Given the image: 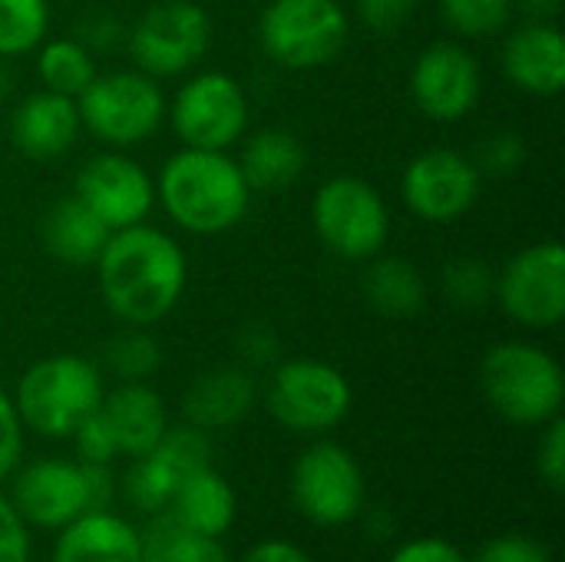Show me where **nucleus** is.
<instances>
[{"mask_svg":"<svg viewBox=\"0 0 565 562\" xmlns=\"http://www.w3.org/2000/svg\"><path fill=\"white\" fill-rule=\"evenodd\" d=\"M93 268L106 311L119 325L136 328L166 321L182 301L189 282L182 245L149 222L113 232Z\"/></svg>","mask_w":565,"mask_h":562,"instance_id":"nucleus-1","label":"nucleus"},{"mask_svg":"<svg viewBox=\"0 0 565 562\" xmlns=\"http://www.w3.org/2000/svg\"><path fill=\"white\" fill-rule=\"evenodd\" d=\"M252 189L225 149H189L172 152L156 176V202L189 235H225L252 205Z\"/></svg>","mask_w":565,"mask_h":562,"instance_id":"nucleus-2","label":"nucleus"},{"mask_svg":"<svg viewBox=\"0 0 565 562\" xmlns=\"http://www.w3.org/2000/svg\"><path fill=\"white\" fill-rule=\"evenodd\" d=\"M103 371L79 354H50L33 361L13 391L23 431L46 441H70L73 431L103 404Z\"/></svg>","mask_w":565,"mask_h":562,"instance_id":"nucleus-3","label":"nucleus"},{"mask_svg":"<svg viewBox=\"0 0 565 562\" xmlns=\"http://www.w3.org/2000/svg\"><path fill=\"white\" fill-rule=\"evenodd\" d=\"M480 388L487 404L516 427H546L563 414V368L533 341L493 344L480 361Z\"/></svg>","mask_w":565,"mask_h":562,"instance_id":"nucleus-4","label":"nucleus"},{"mask_svg":"<svg viewBox=\"0 0 565 562\" xmlns=\"http://www.w3.org/2000/svg\"><path fill=\"white\" fill-rule=\"evenodd\" d=\"M83 129L106 149H132L152 139L166 123V89L142 70L96 73L76 96Z\"/></svg>","mask_w":565,"mask_h":562,"instance_id":"nucleus-5","label":"nucleus"},{"mask_svg":"<svg viewBox=\"0 0 565 562\" xmlns=\"http://www.w3.org/2000/svg\"><path fill=\"white\" fill-rule=\"evenodd\" d=\"M351 36L341 0H268L258 17L262 53L281 70H321L334 63Z\"/></svg>","mask_w":565,"mask_h":562,"instance_id":"nucleus-6","label":"nucleus"},{"mask_svg":"<svg viewBox=\"0 0 565 562\" xmlns=\"http://www.w3.org/2000/svg\"><path fill=\"white\" fill-rule=\"evenodd\" d=\"M311 229L341 262H371L391 238V209L361 176H331L311 199Z\"/></svg>","mask_w":565,"mask_h":562,"instance_id":"nucleus-7","label":"nucleus"},{"mask_svg":"<svg viewBox=\"0 0 565 562\" xmlns=\"http://www.w3.org/2000/svg\"><path fill=\"white\" fill-rule=\"evenodd\" d=\"M212 46V17L195 0H156L132 26H126V50L136 70L152 79L189 76Z\"/></svg>","mask_w":565,"mask_h":562,"instance_id":"nucleus-8","label":"nucleus"},{"mask_svg":"<svg viewBox=\"0 0 565 562\" xmlns=\"http://www.w3.org/2000/svg\"><path fill=\"white\" fill-rule=\"evenodd\" d=\"M351 384L348 378L318 358H291L278 361L268 371L265 404L268 414L291 434H328L351 411Z\"/></svg>","mask_w":565,"mask_h":562,"instance_id":"nucleus-9","label":"nucleus"},{"mask_svg":"<svg viewBox=\"0 0 565 562\" xmlns=\"http://www.w3.org/2000/svg\"><path fill=\"white\" fill-rule=\"evenodd\" d=\"M166 119L182 146L189 149H232L245 139L252 106L245 86L222 70L189 73L175 89Z\"/></svg>","mask_w":565,"mask_h":562,"instance_id":"nucleus-10","label":"nucleus"},{"mask_svg":"<svg viewBox=\"0 0 565 562\" xmlns=\"http://www.w3.org/2000/svg\"><path fill=\"white\" fill-rule=\"evenodd\" d=\"M493 301L533 331H550L565 318V248L556 238L520 248L500 272Z\"/></svg>","mask_w":565,"mask_h":562,"instance_id":"nucleus-11","label":"nucleus"},{"mask_svg":"<svg viewBox=\"0 0 565 562\" xmlns=\"http://www.w3.org/2000/svg\"><path fill=\"white\" fill-rule=\"evenodd\" d=\"M291 500L315 527H348L364 507L361 464L341 444H311L291 467Z\"/></svg>","mask_w":565,"mask_h":562,"instance_id":"nucleus-12","label":"nucleus"},{"mask_svg":"<svg viewBox=\"0 0 565 562\" xmlns=\"http://www.w3.org/2000/svg\"><path fill=\"white\" fill-rule=\"evenodd\" d=\"M483 192V172L473 156L437 146L414 156L401 176L404 205L427 225H454L460 222Z\"/></svg>","mask_w":565,"mask_h":562,"instance_id":"nucleus-13","label":"nucleus"},{"mask_svg":"<svg viewBox=\"0 0 565 562\" xmlns=\"http://www.w3.org/2000/svg\"><path fill=\"white\" fill-rule=\"evenodd\" d=\"M73 195L96 212L109 232H119L149 219L156 209V179L126 149H103L76 169Z\"/></svg>","mask_w":565,"mask_h":562,"instance_id":"nucleus-14","label":"nucleus"},{"mask_svg":"<svg viewBox=\"0 0 565 562\" xmlns=\"http://www.w3.org/2000/svg\"><path fill=\"white\" fill-rule=\"evenodd\" d=\"M411 99L434 123L467 119L483 96L480 60L457 40H437L424 46L411 66Z\"/></svg>","mask_w":565,"mask_h":562,"instance_id":"nucleus-15","label":"nucleus"},{"mask_svg":"<svg viewBox=\"0 0 565 562\" xmlns=\"http://www.w3.org/2000/svg\"><path fill=\"white\" fill-rule=\"evenodd\" d=\"M10 503L26 527L60 530L89 510L86 470L79 460L63 457H40L26 467H17Z\"/></svg>","mask_w":565,"mask_h":562,"instance_id":"nucleus-16","label":"nucleus"},{"mask_svg":"<svg viewBox=\"0 0 565 562\" xmlns=\"http://www.w3.org/2000/svg\"><path fill=\"white\" fill-rule=\"evenodd\" d=\"M7 132L10 146L30 162L63 159L83 132L76 99L40 86L13 106Z\"/></svg>","mask_w":565,"mask_h":562,"instance_id":"nucleus-17","label":"nucleus"},{"mask_svg":"<svg viewBox=\"0 0 565 562\" xmlns=\"http://www.w3.org/2000/svg\"><path fill=\"white\" fill-rule=\"evenodd\" d=\"M503 76L526 96H559L565 89V36L559 23L526 20L513 26L500 50Z\"/></svg>","mask_w":565,"mask_h":562,"instance_id":"nucleus-18","label":"nucleus"},{"mask_svg":"<svg viewBox=\"0 0 565 562\" xmlns=\"http://www.w3.org/2000/svg\"><path fill=\"white\" fill-rule=\"evenodd\" d=\"M258 401V381L255 371L242 364H218L202 371L182 394V414L185 424L212 434L228 431L242 424Z\"/></svg>","mask_w":565,"mask_h":562,"instance_id":"nucleus-19","label":"nucleus"},{"mask_svg":"<svg viewBox=\"0 0 565 562\" xmlns=\"http://www.w3.org/2000/svg\"><path fill=\"white\" fill-rule=\"evenodd\" d=\"M99 417L106 421L119 457H146L169 431L166 404L149 381H122L106 391Z\"/></svg>","mask_w":565,"mask_h":562,"instance_id":"nucleus-20","label":"nucleus"},{"mask_svg":"<svg viewBox=\"0 0 565 562\" xmlns=\"http://www.w3.org/2000/svg\"><path fill=\"white\" fill-rule=\"evenodd\" d=\"M53 562H142V533L109 510H86L60 527Z\"/></svg>","mask_w":565,"mask_h":562,"instance_id":"nucleus-21","label":"nucleus"},{"mask_svg":"<svg viewBox=\"0 0 565 562\" xmlns=\"http://www.w3.org/2000/svg\"><path fill=\"white\" fill-rule=\"evenodd\" d=\"M109 235L113 232L106 229V222L89 212L73 192L53 199L40 219V242L46 255L66 268H93Z\"/></svg>","mask_w":565,"mask_h":562,"instance_id":"nucleus-22","label":"nucleus"},{"mask_svg":"<svg viewBox=\"0 0 565 562\" xmlns=\"http://www.w3.org/2000/svg\"><path fill=\"white\" fill-rule=\"evenodd\" d=\"M238 169L248 182L252 192H285L291 189L305 169H308V149L305 142L285 129V126H265L258 132H252L245 142H242V152H238Z\"/></svg>","mask_w":565,"mask_h":562,"instance_id":"nucleus-23","label":"nucleus"},{"mask_svg":"<svg viewBox=\"0 0 565 562\" xmlns=\"http://www.w3.org/2000/svg\"><path fill=\"white\" fill-rule=\"evenodd\" d=\"M166 510L175 517V523L182 530L199 533V537L222 540L232 530V523H235L238 503H235L232 484L218 470L205 467V470L185 477L175 487V494H172V500H169Z\"/></svg>","mask_w":565,"mask_h":562,"instance_id":"nucleus-24","label":"nucleus"},{"mask_svg":"<svg viewBox=\"0 0 565 562\" xmlns=\"http://www.w3.org/2000/svg\"><path fill=\"white\" fill-rule=\"evenodd\" d=\"M364 265L367 268L361 275V295L377 315L404 321V318H414V315L424 311L427 282H424L420 268L411 258L381 252Z\"/></svg>","mask_w":565,"mask_h":562,"instance_id":"nucleus-25","label":"nucleus"},{"mask_svg":"<svg viewBox=\"0 0 565 562\" xmlns=\"http://www.w3.org/2000/svg\"><path fill=\"white\" fill-rule=\"evenodd\" d=\"M33 53H36L40 86L50 93H60V96L76 99L99 73L96 56L76 36H46Z\"/></svg>","mask_w":565,"mask_h":562,"instance_id":"nucleus-26","label":"nucleus"},{"mask_svg":"<svg viewBox=\"0 0 565 562\" xmlns=\"http://www.w3.org/2000/svg\"><path fill=\"white\" fill-rule=\"evenodd\" d=\"M142 562H232L222 540L189 533L169 510L152 513L142 533Z\"/></svg>","mask_w":565,"mask_h":562,"instance_id":"nucleus-27","label":"nucleus"},{"mask_svg":"<svg viewBox=\"0 0 565 562\" xmlns=\"http://www.w3.org/2000/svg\"><path fill=\"white\" fill-rule=\"evenodd\" d=\"M103 368L119 384L122 381H149L162 368V348L159 338L149 328L122 325L116 335L103 344Z\"/></svg>","mask_w":565,"mask_h":562,"instance_id":"nucleus-28","label":"nucleus"},{"mask_svg":"<svg viewBox=\"0 0 565 562\" xmlns=\"http://www.w3.org/2000/svg\"><path fill=\"white\" fill-rule=\"evenodd\" d=\"M50 33V0H0V60L33 53Z\"/></svg>","mask_w":565,"mask_h":562,"instance_id":"nucleus-29","label":"nucleus"},{"mask_svg":"<svg viewBox=\"0 0 565 562\" xmlns=\"http://www.w3.org/2000/svg\"><path fill=\"white\" fill-rule=\"evenodd\" d=\"M513 0H440V20L460 40H493L513 26Z\"/></svg>","mask_w":565,"mask_h":562,"instance_id":"nucleus-30","label":"nucleus"},{"mask_svg":"<svg viewBox=\"0 0 565 562\" xmlns=\"http://www.w3.org/2000/svg\"><path fill=\"white\" fill-rule=\"evenodd\" d=\"M493 288H497V272L483 258H473V255L447 262V268L440 275V291H444L447 305H454L460 311L487 308L493 301Z\"/></svg>","mask_w":565,"mask_h":562,"instance_id":"nucleus-31","label":"nucleus"},{"mask_svg":"<svg viewBox=\"0 0 565 562\" xmlns=\"http://www.w3.org/2000/svg\"><path fill=\"white\" fill-rule=\"evenodd\" d=\"M175 484H182L185 477L212 467V441L205 431L192 427V424H182V427H169L162 434V441L149 450Z\"/></svg>","mask_w":565,"mask_h":562,"instance_id":"nucleus-32","label":"nucleus"},{"mask_svg":"<svg viewBox=\"0 0 565 562\" xmlns=\"http://www.w3.org/2000/svg\"><path fill=\"white\" fill-rule=\"evenodd\" d=\"M175 487H179V484L169 477V470H166L152 454L132 457V467L126 470V480H122L126 500H129L136 510L149 513V517H152V513H162V510L169 507Z\"/></svg>","mask_w":565,"mask_h":562,"instance_id":"nucleus-33","label":"nucleus"},{"mask_svg":"<svg viewBox=\"0 0 565 562\" xmlns=\"http://www.w3.org/2000/svg\"><path fill=\"white\" fill-rule=\"evenodd\" d=\"M526 152H530L526 139L516 129H500V132H493V136H487L480 142L473 162H477V169L483 176H513V172L523 169Z\"/></svg>","mask_w":565,"mask_h":562,"instance_id":"nucleus-34","label":"nucleus"},{"mask_svg":"<svg viewBox=\"0 0 565 562\" xmlns=\"http://www.w3.org/2000/svg\"><path fill=\"white\" fill-rule=\"evenodd\" d=\"M417 7H420V0H354V17L371 33L391 36L414 20Z\"/></svg>","mask_w":565,"mask_h":562,"instance_id":"nucleus-35","label":"nucleus"},{"mask_svg":"<svg viewBox=\"0 0 565 562\" xmlns=\"http://www.w3.org/2000/svg\"><path fill=\"white\" fill-rule=\"evenodd\" d=\"M238 364L248 371H271L281 361V338L268 325H245L238 331Z\"/></svg>","mask_w":565,"mask_h":562,"instance_id":"nucleus-36","label":"nucleus"},{"mask_svg":"<svg viewBox=\"0 0 565 562\" xmlns=\"http://www.w3.org/2000/svg\"><path fill=\"white\" fill-rule=\"evenodd\" d=\"M73 36L96 56V53H109V50L126 43V23L116 13H109V10H89L76 23Z\"/></svg>","mask_w":565,"mask_h":562,"instance_id":"nucleus-37","label":"nucleus"},{"mask_svg":"<svg viewBox=\"0 0 565 562\" xmlns=\"http://www.w3.org/2000/svg\"><path fill=\"white\" fill-rule=\"evenodd\" d=\"M70 441H73V447H76V460H79V464H103V467H109V464L119 457L116 441H113L106 421L99 417V411H96L93 417H86V421L73 431Z\"/></svg>","mask_w":565,"mask_h":562,"instance_id":"nucleus-38","label":"nucleus"},{"mask_svg":"<svg viewBox=\"0 0 565 562\" xmlns=\"http://www.w3.org/2000/svg\"><path fill=\"white\" fill-rule=\"evenodd\" d=\"M536 470L546 480L550 490H563L565 487V424L563 417H553L543 427L540 447H536Z\"/></svg>","mask_w":565,"mask_h":562,"instance_id":"nucleus-39","label":"nucleus"},{"mask_svg":"<svg viewBox=\"0 0 565 562\" xmlns=\"http://www.w3.org/2000/svg\"><path fill=\"white\" fill-rule=\"evenodd\" d=\"M23 457V421L13 397L0 388V480H7Z\"/></svg>","mask_w":565,"mask_h":562,"instance_id":"nucleus-40","label":"nucleus"},{"mask_svg":"<svg viewBox=\"0 0 565 562\" xmlns=\"http://www.w3.org/2000/svg\"><path fill=\"white\" fill-rule=\"evenodd\" d=\"M470 562H553L550 560V550L533 540V537H523V533H507V537H497L490 540L480 556Z\"/></svg>","mask_w":565,"mask_h":562,"instance_id":"nucleus-41","label":"nucleus"},{"mask_svg":"<svg viewBox=\"0 0 565 562\" xmlns=\"http://www.w3.org/2000/svg\"><path fill=\"white\" fill-rule=\"evenodd\" d=\"M0 562H30V527L7 494H0Z\"/></svg>","mask_w":565,"mask_h":562,"instance_id":"nucleus-42","label":"nucleus"},{"mask_svg":"<svg viewBox=\"0 0 565 562\" xmlns=\"http://www.w3.org/2000/svg\"><path fill=\"white\" fill-rule=\"evenodd\" d=\"M391 562H470V560L460 553V547H454V543H447V540H440V537H417V540H411V543L397 547V550H394V556H391Z\"/></svg>","mask_w":565,"mask_h":562,"instance_id":"nucleus-43","label":"nucleus"},{"mask_svg":"<svg viewBox=\"0 0 565 562\" xmlns=\"http://www.w3.org/2000/svg\"><path fill=\"white\" fill-rule=\"evenodd\" d=\"M242 562H311V556L291 540H262L245 553Z\"/></svg>","mask_w":565,"mask_h":562,"instance_id":"nucleus-44","label":"nucleus"},{"mask_svg":"<svg viewBox=\"0 0 565 562\" xmlns=\"http://www.w3.org/2000/svg\"><path fill=\"white\" fill-rule=\"evenodd\" d=\"M513 3L526 20H550V23H556L563 10V0H513Z\"/></svg>","mask_w":565,"mask_h":562,"instance_id":"nucleus-45","label":"nucleus"},{"mask_svg":"<svg viewBox=\"0 0 565 562\" xmlns=\"http://www.w3.org/2000/svg\"><path fill=\"white\" fill-rule=\"evenodd\" d=\"M13 89H17V76H13V70L7 66V60H0V106L13 96Z\"/></svg>","mask_w":565,"mask_h":562,"instance_id":"nucleus-46","label":"nucleus"}]
</instances>
